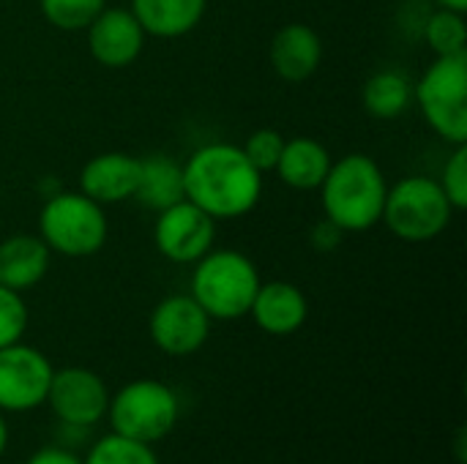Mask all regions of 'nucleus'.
<instances>
[{
    "instance_id": "nucleus-1",
    "label": "nucleus",
    "mask_w": 467,
    "mask_h": 464,
    "mask_svg": "<svg viewBox=\"0 0 467 464\" xmlns=\"http://www.w3.org/2000/svg\"><path fill=\"white\" fill-rule=\"evenodd\" d=\"M183 194L211 219H238L257 208L263 172L252 167L238 145L211 142L186 159Z\"/></svg>"
},
{
    "instance_id": "nucleus-2",
    "label": "nucleus",
    "mask_w": 467,
    "mask_h": 464,
    "mask_svg": "<svg viewBox=\"0 0 467 464\" xmlns=\"http://www.w3.org/2000/svg\"><path fill=\"white\" fill-rule=\"evenodd\" d=\"M326 219L342 232L372 230L386 205L389 183L380 164L367 153H348L331 161L326 180L320 183Z\"/></svg>"
},
{
    "instance_id": "nucleus-3",
    "label": "nucleus",
    "mask_w": 467,
    "mask_h": 464,
    "mask_svg": "<svg viewBox=\"0 0 467 464\" xmlns=\"http://www.w3.org/2000/svg\"><path fill=\"white\" fill-rule=\"evenodd\" d=\"M260 287L254 263L235 249H211L194 263L192 298L211 320H241L249 314Z\"/></svg>"
},
{
    "instance_id": "nucleus-4",
    "label": "nucleus",
    "mask_w": 467,
    "mask_h": 464,
    "mask_svg": "<svg viewBox=\"0 0 467 464\" xmlns=\"http://www.w3.org/2000/svg\"><path fill=\"white\" fill-rule=\"evenodd\" d=\"M38 238L63 257L96 254L107 243L104 205L82 191H57L38 213Z\"/></svg>"
},
{
    "instance_id": "nucleus-5",
    "label": "nucleus",
    "mask_w": 467,
    "mask_h": 464,
    "mask_svg": "<svg viewBox=\"0 0 467 464\" xmlns=\"http://www.w3.org/2000/svg\"><path fill=\"white\" fill-rule=\"evenodd\" d=\"M413 101L430 129L449 145L467 142V52L438 55L413 85Z\"/></svg>"
},
{
    "instance_id": "nucleus-6",
    "label": "nucleus",
    "mask_w": 467,
    "mask_h": 464,
    "mask_svg": "<svg viewBox=\"0 0 467 464\" xmlns=\"http://www.w3.org/2000/svg\"><path fill=\"white\" fill-rule=\"evenodd\" d=\"M107 418L115 435L153 446L175 429L181 402L167 383L142 377L126 383L115 397H109Z\"/></svg>"
},
{
    "instance_id": "nucleus-7",
    "label": "nucleus",
    "mask_w": 467,
    "mask_h": 464,
    "mask_svg": "<svg viewBox=\"0 0 467 464\" xmlns=\"http://www.w3.org/2000/svg\"><path fill=\"white\" fill-rule=\"evenodd\" d=\"M454 216V205L449 202L441 180L410 175L394 183L386 194L383 216L386 227L410 243H424L438 238Z\"/></svg>"
},
{
    "instance_id": "nucleus-8",
    "label": "nucleus",
    "mask_w": 467,
    "mask_h": 464,
    "mask_svg": "<svg viewBox=\"0 0 467 464\" xmlns=\"http://www.w3.org/2000/svg\"><path fill=\"white\" fill-rule=\"evenodd\" d=\"M55 418L68 429H90L96 427L109 407L107 383L85 366H66L52 372V383L47 391V402Z\"/></svg>"
},
{
    "instance_id": "nucleus-9",
    "label": "nucleus",
    "mask_w": 467,
    "mask_h": 464,
    "mask_svg": "<svg viewBox=\"0 0 467 464\" xmlns=\"http://www.w3.org/2000/svg\"><path fill=\"white\" fill-rule=\"evenodd\" d=\"M49 358L30 345L0 347V413H27L47 402L52 383Z\"/></svg>"
},
{
    "instance_id": "nucleus-10",
    "label": "nucleus",
    "mask_w": 467,
    "mask_h": 464,
    "mask_svg": "<svg viewBox=\"0 0 467 464\" xmlns=\"http://www.w3.org/2000/svg\"><path fill=\"white\" fill-rule=\"evenodd\" d=\"M216 219H211L202 208L189 200H181L164 211H159L153 227V243L161 257L178 265H194L213 249Z\"/></svg>"
},
{
    "instance_id": "nucleus-11",
    "label": "nucleus",
    "mask_w": 467,
    "mask_h": 464,
    "mask_svg": "<svg viewBox=\"0 0 467 464\" xmlns=\"http://www.w3.org/2000/svg\"><path fill=\"white\" fill-rule=\"evenodd\" d=\"M148 331L161 353L183 358L205 347L211 336V317L192 295H170L150 312Z\"/></svg>"
},
{
    "instance_id": "nucleus-12",
    "label": "nucleus",
    "mask_w": 467,
    "mask_h": 464,
    "mask_svg": "<svg viewBox=\"0 0 467 464\" xmlns=\"http://www.w3.org/2000/svg\"><path fill=\"white\" fill-rule=\"evenodd\" d=\"M85 30L93 60L107 68L131 66L145 46V30L131 8H104Z\"/></svg>"
},
{
    "instance_id": "nucleus-13",
    "label": "nucleus",
    "mask_w": 467,
    "mask_h": 464,
    "mask_svg": "<svg viewBox=\"0 0 467 464\" xmlns=\"http://www.w3.org/2000/svg\"><path fill=\"white\" fill-rule=\"evenodd\" d=\"M140 180V159L131 153L109 150L93 156L79 172V191L99 205H112L131 200Z\"/></svg>"
},
{
    "instance_id": "nucleus-14",
    "label": "nucleus",
    "mask_w": 467,
    "mask_h": 464,
    "mask_svg": "<svg viewBox=\"0 0 467 464\" xmlns=\"http://www.w3.org/2000/svg\"><path fill=\"white\" fill-rule=\"evenodd\" d=\"M249 314L260 331L271 336H290L306 323L309 301L293 282H260Z\"/></svg>"
},
{
    "instance_id": "nucleus-15",
    "label": "nucleus",
    "mask_w": 467,
    "mask_h": 464,
    "mask_svg": "<svg viewBox=\"0 0 467 464\" xmlns=\"http://www.w3.org/2000/svg\"><path fill=\"white\" fill-rule=\"evenodd\" d=\"M274 71L287 79V82H304L309 79L323 60V41L320 36L304 25V22H290L279 27L271 38L268 49Z\"/></svg>"
},
{
    "instance_id": "nucleus-16",
    "label": "nucleus",
    "mask_w": 467,
    "mask_h": 464,
    "mask_svg": "<svg viewBox=\"0 0 467 464\" xmlns=\"http://www.w3.org/2000/svg\"><path fill=\"white\" fill-rule=\"evenodd\" d=\"M49 246L38 235L0 241V284L16 293L33 290L49 271Z\"/></svg>"
},
{
    "instance_id": "nucleus-17",
    "label": "nucleus",
    "mask_w": 467,
    "mask_h": 464,
    "mask_svg": "<svg viewBox=\"0 0 467 464\" xmlns=\"http://www.w3.org/2000/svg\"><path fill=\"white\" fill-rule=\"evenodd\" d=\"M331 153L326 150L323 142L312 137H293L285 139L282 156L276 161V172L285 186L298 189V191H312L320 189L331 170Z\"/></svg>"
},
{
    "instance_id": "nucleus-18",
    "label": "nucleus",
    "mask_w": 467,
    "mask_h": 464,
    "mask_svg": "<svg viewBox=\"0 0 467 464\" xmlns=\"http://www.w3.org/2000/svg\"><path fill=\"white\" fill-rule=\"evenodd\" d=\"M208 0H131V14L145 36L178 38L192 33L205 16Z\"/></svg>"
},
{
    "instance_id": "nucleus-19",
    "label": "nucleus",
    "mask_w": 467,
    "mask_h": 464,
    "mask_svg": "<svg viewBox=\"0 0 467 464\" xmlns=\"http://www.w3.org/2000/svg\"><path fill=\"white\" fill-rule=\"evenodd\" d=\"M134 200H140L145 208H150L156 213L186 200L183 164L175 161L172 156H161V153L140 159V180H137Z\"/></svg>"
},
{
    "instance_id": "nucleus-20",
    "label": "nucleus",
    "mask_w": 467,
    "mask_h": 464,
    "mask_svg": "<svg viewBox=\"0 0 467 464\" xmlns=\"http://www.w3.org/2000/svg\"><path fill=\"white\" fill-rule=\"evenodd\" d=\"M364 109L378 120H394L413 104V82L394 68L375 71L361 90Z\"/></svg>"
},
{
    "instance_id": "nucleus-21",
    "label": "nucleus",
    "mask_w": 467,
    "mask_h": 464,
    "mask_svg": "<svg viewBox=\"0 0 467 464\" xmlns=\"http://www.w3.org/2000/svg\"><path fill=\"white\" fill-rule=\"evenodd\" d=\"M82 464H159V457L148 443L112 432L96 440V446L88 451Z\"/></svg>"
},
{
    "instance_id": "nucleus-22",
    "label": "nucleus",
    "mask_w": 467,
    "mask_h": 464,
    "mask_svg": "<svg viewBox=\"0 0 467 464\" xmlns=\"http://www.w3.org/2000/svg\"><path fill=\"white\" fill-rule=\"evenodd\" d=\"M424 36H427V44L432 46L435 55H460V52H467L465 14L451 11V8H438L427 19V25H424Z\"/></svg>"
},
{
    "instance_id": "nucleus-23",
    "label": "nucleus",
    "mask_w": 467,
    "mask_h": 464,
    "mask_svg": "<svg viewBox=\"0 0 467 464\" xmlns=\"http://www.w3.org/2000/svg\"><path fill=\"white\" fill-rule=\"evenodd\" d=\"M38 5L52 27L85 30L107 8V0H38Z\"/></svg>"
},
{
    "instance_id": "nucleus-24",
    "label": "nucleus",
    "mask_w": 467,
    "mask_h": 464,
    "mask_svg": "<svg viewBox=\"0 0 467 464\" xmlns=\"http://www.w3.org/2000/svg\"><path fill=\"white\" fill-rule=\"evenodd\" d=\"M27 306L22 301V293L8 290L0 284V347L22 342L27 331Z\"/></svg>"
},
{
    "instance_id": "nucleus-25",
    "label": "nucleus",
    "mask_w": 467,
    "mask_h": 464,
    "mask_svg": "<svg viewBox=\"0 0 467 464\" xmlns=\"http://www.w3.org/2000/svg\"><path fill=\"white\" fill-rule=\"evenodd\" d=\"M285 148V137L276 129H257L254 134H249V139L241 145V150L246 153V159L252 161V167L257 172H271L276 170V161L282 156Z\"/></svg>"
},
{
    "instance_id": "nucleus-26",
    "label": "nucleus",
    "mask_w": 467,
    "mask_h": 464,
    "mask_svg": "<svg viewBox=\"0 0 467 464\" xmlns=\"http://www.w3.org/2000/svg\"><path fill=\"white\" fill-rule=\"evenodd\" d=\"M441 186H443L449 202L454 205V211L467 208V142L454 145V153L449 156V161L443 167Z\"/></svg>"
},
{
    "instance_id": "nucleus-27",
    "label": "nucleus",
    "mask_w": 467,
    "mask_h": 464,
    "mask_svg": "<svg viewBox=\"0 0 467 464\" xmlns=\"http://www.w3.org/2000/svg\"><path fill=\"white\" fill-rule=\"evenodd\" d=\"M25 464H82V459L66 449H57V446H44L38 449L30 459Z\"/></svg>"
},
{
    "instance_id": "nucleus-28",
    "label": "nucleus",
    "mask_w": 467,
    "mask_h": 464,
    "mask_svg": "<svg viewBox=\"0 0 467 464\" xmlns=\"http://www.w3.org/2000/svg\"><path fill=\"white\" fill-rule=\"evenodd\" d=\"M339 238H342V230L334 227L328 219H323V222L312 230V243H315L317 249H334V246H339Z\"/></svg>"
},
{
    "instance_id": "nucleus-29",
    "label": "nucleus",
    "mask_w": 467,
    "mask_h": 464,
    "mask_svg": "<svg viewBox=\"0 0 467 464\" xmlns=\"http://www.w3.org/2000/svg\"><path fill=\"white\" fill-rule=\"evenodd\" d=\"M438 5H441V8H451V11H460V14H465V11H467V0H438Z\"/></svg>"
},
{
    "instance_id": "nucleus-30",
    "label": "nucleus",
    "mask_w": 467,
    "mask_h": 464,
    "mask_svg": "<svg viewBox=\"0 0 467 464\" xmlns=\"http://www.w3.org/2000/svg\"><path fill=\"white\" fill-rule=\"evenodd\" d=\"M5 449H8V427H5V418L0 413V457L5 454Z\"/></svg>"
}]
</instances>
